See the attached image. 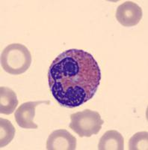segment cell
<instances>
[{"label":"cell","mask_w":148,"mask_h":150,"mask_svg":"<svg viewBox=\"0 0 148 150\" xmlns=\"http://www.w3.org/2000/svg\"><path fill=\"white\" fill-rule=\"evenodd\" d=\"M48 80L51 94L60 105L77 108L94 97L100 84L101 71L90 53L70 49L53 60Z\"/></svg>","instance_id":"1"},{"label":"cell","mask_w":148,"mask_h":150,"mask_svg":"<svg viewBox=\"0 0 148 150\" xmlns=\"http://www.w3.org/2000/svg\"><path fill=\"white\" fill-rule=\"evenodd\" d=\"M32 63V55L25 45L11 44L1 54V65L10 74L19 75L26 71Z\"/></svg>","instance_id":"2"},{"label":"cell","mask_w":148,"mask_h":150,"mask_svg":"<svg viewBox=\"0 0 148 150\" xmlns=\"http://www.w3.org/2000/svg\"><path fill=\"white\" fill-rule=\"evenodd\" d=\"M70 128L80 137H90L97 134L102 128L104 121L98 112L86 109L70 115Z\"/></svg>","instance_id":"3"},{"label":"cell","mask_w":148,"mask_h":150,"mask_svg":"<svg viewBox=\"0 0 148 150\" xmlns=\"http://www.w3.org/2000/svg\"><path fill=\"white\" fill-rule=\"evenodd\" d=\"M115 16L122 26L131 27L141 21L143 13L139 5L132 1H126L118 6Z\"/></svg>","instance_id":"4"},{"label":"cell","mask_w":148,"mask_h":150,"mask_svg":"<svg viewBox=\"0 0 148 150\" xmlns=\"http://www.w3.org/2000/svg\"><path fill=\"white\" fill-rule=\"evenodd\" d=\"M76 138L65 129L53 131L46 140L48 150H75Z\"/></svg>","instance_id":"5"},{"label":"cell","mask_w":148,"mask_h":150,"mask_svg":"<svg viewBox=\"0 0 148 150\" xmlns=\"http://www.w3.org/2000/svg\"><path fill=\"white\" fill-rule=\"evenodd\" d=\"M41 104H49V101H28L21 104L14 113L17 125L22 128H38V125L33 120L35 116L36 107Z\"/></svg>","instance_id":"6"},{"label":"cell","mask_w":148,"mask_h":150,"mask_svg":"<svg viewBox=\"0 0 148 150\" xmlns=\"http://www.w3.org/2000/svg\"><path fill=\"white\" fill-rule=\"evenodd\" d=\"M124 139L115 130L107 131L101 137L98 144L99 150H123Z\"/></svg>","instance_id":"7"},{"label":"cell","mask_w":148,"mask_h":150,"mask_svg":"<svg viewBox=\"0 0 148 150\" xmlns=\"http://www.w3.org/2000/svg\"><path fill=\"white\" fill-rule=\"evenodd\" d=\"M19 104L15 92L10 88L0 87V112L10 115L14 112Z\"/></svg>","instance_id":"8"},{"label":"cell","mask_w":148,"mask_h":150,"mask_svg":"<svg viewBox=\"0 0 148 150\" xmlns=\"http://www.w3.org/2000/svg\"><path fill=\"white\" fill-rule=\"evenodd\" d=\"M15 128L9 120L1 118L0 120V147H5L13 140Z\"/></svg>","instance_id":"9"},{"label":"cell","mask_w":148,"mask_h":150,"mask_svg":"<svg viewBox=\"0 0 148 150\" xmlns=\"http://www.w3.org/2000/svg\"><path fill=\"white\" fill-rule=\"evenodd\" d=\"M147 131H140L135 134L129 141V149L140 150L147 149Z\"/></svg>","instance_id":"10"}]
</instances>
